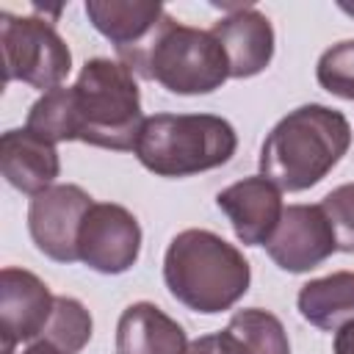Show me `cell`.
Instances as JSON below:
<instances>
[{
  "mask_svg": "<svg viewBox=\"0 0 354 354\" xmlns=\"http://www.w3.org/2000/svg\"><path fill=\"white\" fill-rule=\"evenodd\" d=\"M351 124L329 105H301L282 116L260 147V174L279 191L318 185L348 152Z\"/></svg>",
  "mask_w": 354,
  "mask_h": 354,
  "instance_id": "6da1fadb",
  "label": "cell"
},
{
  "mask_svg": "<svg viewBox=\"0 0 354 354\" xmlns=\"http://www.w3.org/2000/svg\"><path fill=\"white\" fill-rule=\"evenodd\" d=\"M169 293L194 313L216 315L235 307L252 282V268L238 246L210 230H183L163 254Z\"/></svg>",
  "mask_w": 354,
  "mask_h": 354,
  "instance_id": "7a4b0ae2",
  "label": "cell"
},
{
  "mask_svg": "<svg viewBox=\"0 0 354 354\" xmlns=\"http://www.w3.org/2000/svg\"><path fill=\"white\" fill-rule=\"evenodd\" d=\"M122 64L144 77L160 83L171 94H210L230 77L227 55L210 30L174 22L169 14L158 22L152 36Z\"/></svg>",
  "mask_w": 354,
  "mask_h": 354,
  "instance_id": "3957f363",
  "label": "cell"
},
{
  "mask_svg": "<svg viewBox=\"0 0 354 354\" xmlns=\"http://www.w3.org/2000/svg\"><path fill=\"white\" fill-rule=\"evenodd\" d=\"M72 88L75 141L127 152L136 149L144 113L141 91L122 61L91 58L83 64Z\"/></svg>",
  "mask_w": 354,
  "mask_h": 354,
  "instance_id": "277c9868",
  "label": "cell"
},
{
  "mask_svg": "<svg viewBox=\"0 0 354 354\" xmlns=\"http://www.w3.org/2000/svg\"><path fill=\"white\" fill-rule=\"evenodd\" d=\"M235 149V127L216 113H155L144 119L133 152L158 177H191L230 163Z\"/></svg>",
  "mask_w": 354,
  "mask_h": 354,
  "instance_id": "5b68a950",
  "label": "cell"
},
{
  "mask_svg": "<svg viewBox=\"0 0 354 354\" xmlns=\"http://www.w3.org/2000/svg\"><path fill=\"white\" fill-rule=\"evenodd\" d=\"M0 47L6 83L19 80L53 91L72 69V53L47 17L0 14Z\"/></svg>",
  "mask_w": 354,
  "mask_h": 354,
  "instance_id": "8992f818",
  "label": "cell"
},
{
  "mask_svg": "<svg viewBox=\"0 0 354 354\" xmlns=\"http://www.w3.org/2000/svg\"><path fill=\"white\" fill-rule=\"evenodd\" d=\"M94 199L72 183H58L36 194L28 205V230L41 254L55 263H75L77 232Z\"/></svg>",
  "mask_w": 354,
  "mask_h": 354,
  "instance_id": "52a82bcc",
  "label": "cell"
},
{
  "mask_svg": "<svg viewBox=\"0 0 354 354\" xmlns=\"http://www.w3.org/2000/svg\"><path fill=\"white\" fill-rule=\"evenodd\" d=\"M141 252L138 218L113 202H94L77 232V257L100 274H124Z\"/></svg>",
  "mask_w": 354,
  "mask_h": 354,
  "instance_id": "ba28073f",
  "label": "cell"
},
{
  "mask_svg": "<svg viewBox=\"0 0 354 354\" xmlns=\"http://www.w3.org/2000/svg\"><path fill=\"white\" fill-rule=\"evenodd\" d=\"M268 257L288 274H304L337 252L321 205H288L266 243Z\"/></svg>",
  "mask_w": 354,
  "mask_h": 354,
  "instance_id": "9c48e42d",
  "label": "cell"
},
{
  "mask_svg": "<svg viewBox=\"0 0 354 354\" xmlns=\"http://www.w3.org/2000/svg\"><path fill=\"white\" fill-rule=\"evenodd\" d=\"M53 304H55V296L33 271L6 266L0 271L3 351L14 354L17 343H28L33 337H41V332L53 315Z\"/></svg>",
  "mask_w": 354,
  "mask_h": 354,
  "instance_id": "30bf717a",
  "label": "cell"
},
{
  "mask_svg": "<svg viewBox=\"0 0 354 354\" xmlns=\"http://www.w3.org/2000/svg\"><path fill=\"white\" fill-rule=\"evenodd\" d=\"M216 205L230 218L243 246H266L282 218V191L263 174L243 177L216 194Z\"/></svg>",
  "mask_w": 354,
  "mask_h": 354,
  "instance_id": "8fae6325",
  "label": "cell"
},
{
  "mask_svg": "<svg viewBox=\"0 0 354 354\" xmlns=\"http://www.w3.org/2000/svg\"><path fill=\"white\" fill-rule=\"evenodd\" d=\"M210 33L218 39L230 77H254L260 75L274 58V28L271 19L257 11L254 6H238L227 17H221Z\"/></svg>",
  "mask_w": 354,
  "mask_h": 354,
  "instance_id": "7c38bea8",
  "label": "cell"
},
{
  "mask_svg": "<svg viewBox=\"0 0 354 354\" xmlns=\"http://www.w3.org/2000/svg\"><path fill=\"white\" fill-rule=\"evenodd\" d=\"M0 171L8 185L36 196L44 188L55 185V177L61 171L58 149L53 141L28 127L6 130L0 138Z\"/></svg>",
  "mask_w": 354,
  "mask_h": 354,
  "instance_id": "4fadbf2b",
  "label": "cell"
},
{
  "mask_svg": "<svg viewBox=\"0 0 354 354\" xmlns=\"http://www.w3.org/2000/svg\"><path fill=\"white\" fill-rule=\"evenodd\" d=\"M88 22L116 47L119 61L136 53L166 17L160 3H138V0H88L86 3Z\"/></svg>",
  "mask_w": 354,
  "mask_h": 354,
  "instance_id": "5bb4252c",
  "label": "cell"
},
{
  "mask_svg": "<svg viewBox=\"0 0 354 354\" xmlns=\"http://www.w3.org/2000/svg\"><path fill=\"white\" fill-rule=\"evenodd\" d=\"M119 354H185V329L152 301L130 304L116 324Z\"/></svg>",
  "mask_w": 354,
  "mask_h": 354,
  "instance_id": "9a60e30c",
  "label": "cell"
},
{
  "mask_svg": "<svg viewBox=\"0 0 354 354\" xmlns=\"http://www.w3.org/2000/svg\"><path fill=\"white\" fill-rule=\"evenodd\" d=\"M296 304L304 321L318 329L337 332L343 324L354 321V271H332L304 282Z\"/></svg>",
  "mask_w": 354,
  "mask_h": 354,
  "instance_id": "2e32d148",
  "label": "cell"
},
{
  "mask_svg": "<svg viewBox=\"0 0 354 354\" xmlns=\"http://www.w3.org/2000/svg\"><path fill=\"white\" fill-rule=\"evenodd\" d=\"M224 354H290V340L282 321L263 310H238L218 332Z\"/></svg>",
  "mask_w": 354,
  "mask_h": 354,
  "instance_id": "e0dca14e",
  "label": "cell"
},
{
  "mask_svg": "<svg viewBox=\"0 0 354 354\" xmlns=\"http://www.w3.org/2000/svg\"><path fill=\"white\" fill-rule=\"evenodd\" d=\"M28 130L39 133L41 138L58 144V141H75V113H72V88L58 86L53 91H44L28 111Z\"/></svg>",
  "mask_w": 354,
  "mask_h": 354,
  "instance_id": "ac0fdd59",
  "label": "cell"
},
{
  "mask_svg": "<svg viewBox=\"0 0 354 354\" xmlns=\"http://www.w3.org/2000/svg\"><path fill=\"white\" fill-rule=\"evenodd\" d=\"M41 340L53 343L64 354H77L91 340V315L72 296H55L53 315L41 332Z\"/></svg>",
  "mask_w": 354,
  "mask_h": 354,
  "instance_id": "d6986e66",
  "label": "cell"
},
{
  "mask_svg": "<svg viewBox=\"0 0 354 354\" xmlns=\"http://www.w3.org/2000/svg\"><path fill=\"white\" fill-rule=\"evenodd\" d=\"M318 86L340 100H354V39L337 41L315 64Z\"/></svg>",
  "mask_w": 354,
  "mask_h": 354,
  "instance_id": "ffe728a7",
  "label": "cell"
},
{
  "mask_svg": "<svg viewBox=\"0 0 354 354\" xmlns=\"http://www.w3.org/2000/svg\"><path fill=\"white\" fill-rule=\"evenodd\" d=\"M321 210L335 232L337 252L354 254V183H343L332 188L321 199Z\"/></svg>",
  "mask_w": 354,
  "mask_h": 354,
  "instance_id": "44dd1931",
  "label": "cell"
},
{
  "mask_svg": "<svg viewBox=\"0 0 354 354\" xmlns=\"http://www.w3.org/2000/svg\"><path fill=\"white\" fill-rule=\"evenodd\" d=\"M185 354H224L221 340H218V332H216V335H202V337H196L194 343H188V351H185Z\"/></svg>",
  "mask_w": 354,
  "mask_h": 354,
  "instance_id": "7402d4cb",
  "label": "cell"
},
{
  "mask_svg": "<svg viewBox=\"0 0 354 354\" xmlns=\"http://www.w3.org/2000/svg\"><path fill=\"white\" fill-rule=\"evenodd\" d=\"M335 354H354V321L335 332Z\"/></svg>",
  "mask_w": 354,
  "mask_h": 354,
  "instance_id": "603a6c76",
  "label": "cell"
},
{
  "mask_svg": "<svg viewBox=\"0 0 354 354\" xmlns=\"http://www.w3.org/2000/svg\"><path fill=\"white\" fill-rule=\"evenodd\" d=\"M22 354H64L61 348H55L53 343H47V340H36V343H30Z\"/></svg>",
  "mask_w": 354,
  "mask_h": 354,
  "instance_id": "cb8c5ba5",
  "label": "cell"
},
{
  "mask_svg": "<svg viewBox=\"0 0 354 354\" xmlns=\"http://www.w3.org/2000/svg\"><path fill=\"white\" fill-rule=\"evenodd\" d=\"M343 8H346V6H343ZM346 11H351V14H354V8H346Z\"/></svg>",
  "mask_w": 354,
  "mask_h": 354,
  "instance_id": "d4e9b609",
  "label": "cell"
}]
</instances>
